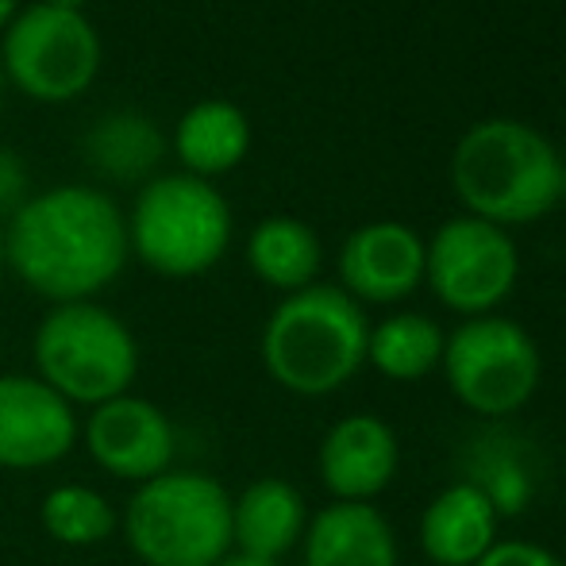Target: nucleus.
Returning <instances> with one entry per match:
<instances>
[{
	"label": "nucleus",
	"mask_w": 566,
	"mask_h": 566,
	"mask_svg": "<svg viewBox=\"0 0 566 566\" xmlns=\"http://www.w3.org/2000/svg\"><path fill=\"white\" fill-rule=\"evenodd\" d=\"M12 15H15V0H0V31L12 23Z\"/></svg>",
	"instance_id": "393cba45"
},
{
	"label": "nucleus",
	"mask_w": 566,
	"mask_h": 566,
	"mask_svg": "<svg viewBox=\"0 0 566 566\" xmlns=\"http://www.w3.org/2000/svg\"><path fill=\"white\" fill-rule=\"evenodd\" d=\"M501 513L474 482H451L420 516V547L432 566H474L497 544Z\"/></svg>",
	"instance_id": "2eb2a0df"
},
{
	"label": "nucleus",
	"mask_w": 566,
	"mask_h": 566,
	"mask_svg": "<svg viewBox=\"0 0 566 566\" xmlns=\"http://www.w3.org/2000/svg\"><path fill=\"white\" fill-rule=\"evenodd\" d=\"M521 277L513 235L478 217H451L424 239V285L459 316H490L509 301Z\"/></svg>",
	"instance_id": "1a4fd4ad"
},
{
	"label": "nucleus",
	"mask_w": 566,
	"mask_h": 566,
	"mask_svg": "<svg viewBox=\"0 0 566 566\" xmlns=\"http://www.w3.org/2000/svg\"><path fill=\"white\" fill-rule=\"evenodd\" d=\"M474 566H566L559 555L532 539H497Z\"/></svg>",
	"instance_id": "4be33fe9"
},
{
	"label": "nucleus",
	"mask_w": 566,
	"mask_h": 566,
	"mask_svg": "<svg viewBox=\"0 0 566 566\" xmlns=\"http://www.w3.org/2000/svg\"><path fill=\"white\" fill-rule=\"evenodd\" d=\"M370 321L339 285L285 293L262 328V366L297 397H328L366 366Z\"/></svg>",
	"instance_id": "7ed1b4c3"
},
{
	"label": "nucleus",
	"mask_w": 566,
	"mask_h": 566,
	"mask_svg": "<svg viewBox=\"0 0 566 566\" xmlns=\"http://www.w3.org/2000/svg\"><path fill=\"white\" fill-rule=\"evenodd\" d=\"M308 528L305 497L285 478H259L231 497V552L282 563Z\"/></svg>",
	"instance_id": "dca6fc26"
},
{
	"label": "nucleus",
	"mask_w": 566,
	"mask_h": 566,
	"mask_svg": "<svg viewBox=\"0 0 566 566\" xmlns=\"http://www.w3.org/2000/svg\"><path fill=\"white\" fill-rule=\"evenodd\" d=\"M82 158L90 170L127 186V181H143L158 170V163L166 158V135L147 113L116 108L85 132Z\"/></svg>",
	"instance_id": "f3484780"
},
{
	"label": "nucleus",
	"mask_w": 566,
	"mask_h": 566,
	"mask_svg": "<svg viewBox=\"0 0 566 566\" xmlns=\"http://www.w3.org/2000/svg\"><path fill=\"white\" fill-rule=\"evenodd\" d=\"M77 440L105 474L135 485L174 470V451H178L170 417L155 401L135 394H119L97 405Z\"/></svg>",
	"instance_id": "9d476101"
},
{
	"label": "nucleus",
	"mask_w": 566,
	"mask_h": 566,
	"mask_svg": "<svg viewBox=\"0 0 566 566\" xmlns=\"http://www.w3.org/2000/svg\"><path fill=\"white\" fill-rule=\"evenodd\" d=\"M251 150V124L231 101H201L174 127V155L193 178H217L235 170Z\"/></svg>",
	"instance_id": "a211bd4d"
},
{
	"label": "nucleus",
	"mask_w": 566,
	"mask_h": 566,
	"mask_svg": "<svg viewBox=\"0 0 566 566\" xmlns=\"http://www.w3.org/2000/svg\"><path fill=\"white\" fill-rule=\"evenodd\" d=\"M77 417L35 374H0V467L43 470L74 451Z\"/></svg>",
	"instance_id": "9b49d317"
},
{
	"label": "nucleus",
	"mask_w": 566,
	"mask_h": 566,
	"mask_svg": "<svg viewBox=\"0 0 566 566\" xmlns=\"http://www.w3.org/2000/svg\"><path fill=\"white\" fill-rule=\"evenodd\" d=\"M305 566H397L394 524L374 501H332L301 536Z\"/></svg>",
	"instance_id": "4468645a"
},
{
	"label": "nucleus",
	"mask_w": 566,
	"mask_h": 566,
	"mask_svg": "<svg viewBox=\"0 0 566 566\" xmlns=\"http://www.w3.org/2000/svg\"><path fill=\"white\" fill-rule=\"evenodd\" d=\"M0 70L28 97L43 105L82 97L101 70V35L85 12L31 4L4 28Z\"/></svg>",
	"instance_id": "6e6552de"
},
{
	"label": "nucleus",
	"mask_w": 566,
	"mask_h": 566,
	"mask_svg": "<svg viewBox=\"0 0 566 566\" xmlns=\"http://www.w3.org/2000/svg\"><path fill=\"white\" fill-rule=\"evenodd\" d=\"M0 101H4V70H0Z\"/></svg>",
	"instance_id": "cd10ccee"
},
{
	"label": "nucleus",
	"mask_w": 566,
	"mask_h": 566,
	"mask_svg": "<svg viewBox=\"0 0 566 566\" xmlns=\"http://www.w3.org/2000/svg\"><path fill=\"white\" fill-rule=\"evenodd\" d=\"M39 521H43L46 536H51L54 544H66V547L105 544V539L119 528L113 501L82 482L54 485V490L43 497Z\"/></svg>",
	"instance_id": "412c9836"
},
{
	"label": "nucleus",
	"mask_w": 566,
	"mask_h": 566,
	"mask_svg": "<svg viewBox=\"0 0 566 566\" xmlns=\"http://www.w3.org/2000/svg\"><path fill=\"white\" fill-rule=\"evenodd\" d=\"M424 285V239L409 224L374 220L339 247V290L358 305H397Z\"/></svg>",
	"instance_id": "f8f14e48"
},
{
	"label": "nucleus",
	"mask_w": 566,
	"mask_h": 566,
	"mask_svg": "<svg viewBox=\"0 0 566 566\" xmlns=\"http://www.w3.org/2000/svg\"><path fill=\"white\" fill-rule=\"evenodd\" d=\"M448 332L424 313H394L370 324L366 339V366L389 381H420L443 363Z\"/></svg>",
	"instance_id": "aec40b11"
},
{
	"label": "nucleus",
	"mask_w": 566,
	"mask_h": 566,
	"mask_svg": "<svg viewBox=\"0 0 566 566\" xmlns=\"http://www.w3.org/2000/svg\"><path fill=\"white\" fill-rule=\"evenodd\" d=\"M0 270H4V228H0Z\"/></svg>",
	"instance_id": "bb28decb"
},
{
	"label": "nucleus",
	"mask_w": 566,
	"mask_h": 566,
	"mask_svg": "<svg viewBox=\"0 0 566 566\" xmlns=\"http://www.w3.org/2000/svg\"><path fill=\"white\" fill-rule=\"evenodd\" d=\"M4 262L54 305L90 301L124 270L127 220L113 197L93 186L46 189L4 224Z\"/></svg>",
	"instance_id": "f257e3e1"
},
{
	"label": "nucleus",
	"mask_w": 566,
	"mask_h": 566,
	"mask_svg": "<svg viewBox=\"0 0 566 566\" xmlns=\"http://www.w3.org/2000/svg\"><path fill=\"white\" fill-rule=\"evenodd\" d=\"M43 4H54V8H70V12H82L90 0H43Z\"/></svg>",
	"instance_id": "a878e982"
},
{
	"label": "nucleus",
	"mask_w": 566,
	"mask_h": 566,
	"mask_svg": "<svg viewBox=\"0 0 566 566\" xmlns=\"http://www.w3.org/2000/svg\"><path fill=\"white\" fill-rule=\"evenodd\" d=\"M119 528L147 566H217L231 552V493L197 470H166L132 493Z\"/></svg>",
	"instance_id": "20e7f679"
},
{
	"label": "nucleus",
	"mask_w": 566,
	"mask_h": 566,
	"mask_svg": "<svg viewBox=\"0 0 566 566\" xmlns=\"http://www.w3.org/2000/svg\"><path fill=\"white\" fill-rule=\"evenodd\" d=\"M217 566H282V563H266V559H251V555H239V552H228L224 559Z\"/></svg>",
	"instance_id": "b1692460"
},
{
	"label": "nucleus",
	"mask_w": 566,
	"mask_h": 566,
	"mask_svg": "<svg viewBox=\"0 0 566 566\" xmlns=\"http://www.w3.org/2000/svg\"><path fill=\"white\" fill-rule=\"evenodd\" d=\"M23 201H28V170L15 150L0 147V224L12 220Z\"/></svg>",
	"instance_id": "5701e85b"
},
{
	"label": "nucleus",
	"mask_w": 566,
	"mask_h": 566,
	"mask_svg": "<svg viewBox=\"0 0 566 566\" xmlns=\"http://www.w3.org/2000/svg\"><path fill=\"white\" fill-rule=\"evenodd\" d=\"M321 262V239L305 220L270 217L247 239V266L254 270V277L262 285H270L277 293H297L316 285Z\"/></svg>",
	"instance_id": "6ab92c4d"
},
{
	"label": "nucleus",
	"mask_w": 566,
	"mask_h": 566,
	"mask_svg": "<svg viewBox=\"0 0 566 566\" xmlns=\"http://www.w3.org/2000/svg\"><path fill=\"white\" fill-rule=\"evenodd\" d=\"M31 355L39 381H46L62 401L90 409L127 394L139 374L132 328L97 301L54 305L35 328Z\"/></svg>",
	"instance_id": "423d86ee"
},
{
	"label": "nucleus",
	"mask_w": 566,
	"mask_h": 566,
	"mask_svg": "<svg viewBox=\"0 0 566 566\" xmlns=\"http://www.w3.org/2000/svg\"><path fill=\"white\" fill-rule=\"evenodd\" d=\"M324 490L336 501H374L401 467L397 432L374 412H350L324 432L316 451Z\"/></svg>",
	"instance_id": "ddd939ff"
},
{
	"label": "nucleus",
	"mask_w": 566,
	"mask_h": 566,
	"mask_svg": "<svg viewBox=\"0 0 566 566\" xmlns=\"http://www.w3.org/2000/svg\"><path fill=\"white\" fill-rule=\"evenodd\" d=\"M440 370L462 409L482 420H505L536 397L544 355L521 324L490 313L448 332Z\"/></svg>",
	"instance_id": "0eeeda50"
},
{
	"label": "nucleus",
	"mask_w": 566,
	"mask_h": 566,
	"mask_svg": "<svg viewBox=\"0 0 566 566\" xmlns=\"http://www.w3.org/2000/svg\"><path fill=\"white\" fill-rule=\"evenodd\" d=\"M231 243V209L212 181L193 174L150 178L127 220V251L163 277L209 274Z\"/></svg>",
	"instance_id": "39448f33"
},
{
	"label": "nucleus",
	"mask_w": 566,
	"mask_h": 566,
	"mask_svg": "<svg viewBox=\"0 0 566 566\" xmlns=\"http://www.w3.org/2000/svg\"><path fill=\"white\" fill-rule=\"evenodd\" d=\"M451 189L467 217L497 228L536 224L559 205L566 166L544 132L509 116L467 127L451 150Z\"/></svg>",
	"instance_id": "f03ea898"
}]
</instances>
